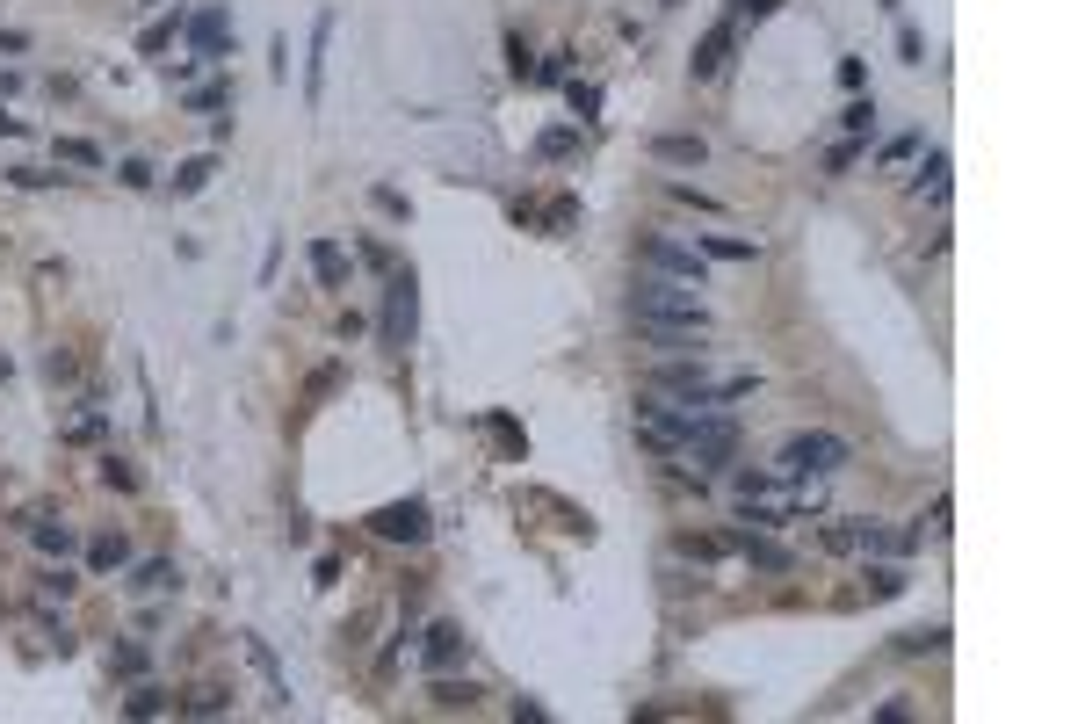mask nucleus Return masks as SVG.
I'll return each instance as SVG.
<instances>
[{"instance_id":"f257e3e1","label":"nucleus","mask_w":1085,"mask_h":724,"mask_svg":"<svg viewBox=\"0 0 1085 724\" xmlns=\"http://www.w3.org/2000/svg\"><path fill=\"white\" fill-rule=\"evenodd\" d=\"M847 457H854L847 435H832V428H803V435L782 442V464H774V471H782V478H825V471H840Z\"/></svg>"},{"instance_id":"f03ea898","label":"nucleus","mask_w":1085,"mask_h":724,"mask_svg":"<svg viewBox=\"0 0 1085 724\" xmlns=\"http://www.w3.org/2000/svg\"><path fill=\"white\" fill-rule=\"evenodd\" d=\"M630 319H695V326H709V312H702L695 283H673V276L637 283V290H630Z\"/></svg>"},{"instance_id":"7ed1b4c3","label":"nucleus","mask_w":1085,"mask_h":724,"mask_svg":"<svg viewBox=\"0 0 1085 724\" xmlns=\"http://www.w3.org/2000/svg\"><path fill=\"white\" fill-rule=\"evenodd\" d=\"M181 44H189V58H196V66H210V58H225V44H232V8H225V0H210V8H196L189 22H181Z\"/></svg>"},{"instance_id":"20e7f679","label":"nucleus","mask_w":1085,"mask_h":724,"mask_svg":"<svg viewBox=\"0 0 1085 724\" xmlns=\"http://www.w3.org/2000/svg\"><path fill=\"white\" fill-rule=\"evenodd\" d=\"M637 261L659 268V276H673V283H695V290H702V254L680 247V239H666V232H644V239H637Z\"/></svg>"},{"instance_id":"39448f33","label":"nucleus","mask_w":1085,"mask_h":724,"mask_svg":"<svg viewBox=\"0 0 1085 724\" xmlns=\"http://www.w3.org/2000/svg\"><path fill=\"white\" fill-rule=\"evenodd\" d=\"M680 449H688L695 464H731V449H738V420H724L717 406H702V413H695V428H688V442H680Z\"/></svg>"},{"instance_id":"423d86ee","label":"nucleus","mask_w":1085,"mask_h":724,"mask_svg":"<svg viewBox=\"0 0 1085 724\" xmlns=\"http://www.w3.org/2000/svg\"><path fill=\"white\" fill-rule=\"evenodd\" d=\"M413 319H420V297H413V268H398L391 290H384V341L406 348L413 341Z\"/></svg>"},{"instance_id":"0eeeda50","label":"nucleus","mask_w":1085,"mask_h":724,"mask_svg":"<svg viewBox=\"0 0 1085 724\" xmlns=\"http://www.w3.org/2000/svg\"><path fill=\"white\" fill-rule=\"evenodd\" d=\"M384 543H427V500H384L377 515H369Z\"/></svg>"},{"instance_id":"6e6552de","label":"nucleus","mask_w":1085,"mask_h":724,"mask_svg":"<svg viewBox=\"0 0 1085 724\" xmlns=\"http://www.w3.org/2000/svg\"><path fill=\"white\" fill-rule=\"evenodd\" d=\"M326 51H333V8L312 22V51H304V109H319V95H326Z\"/></svg>"},{"instance_id":"1a4fd4ad","label":"nucleus","mask_w":1085,"mask_h":724,"mask_svg":"<svg viewBox=\"0 0 1085 724\" xmlns=\"http://www.w3.org/2000/svg\"><path fill=\"white\" fill-rule=\"evenodd\" d=\"M651 160H659V167H702L709 145H702V131H659V138H651Z\"/></svg>"},{"instance_id":"9d476101","label":"nucleus","mask_w":1085,"mask_h":724,"mask_svg":"<svg viewBox=\"0 0 1085 724\" xmlns=\"http://www.w3.org/2000/svg\"><path fill=\"white\" fill-rule=\"evenodd\" d=\"M702 334L709 326H695V319H637V341H651V348H702Z\"/></svg>"},{"instance_id":"9b49d317","label":"nucleus","mask_w":1085,"mask_h":724,"mask_svg":"<svg viewBox=\"0 0 1085 724\" xmlns=\"http://www.w3.org/2000/svg\"><path fill=\"white\" fill-rule=\"evenodd\" d=\"M304 254H312V276H319L326 290H340V283H348V254H340L333 239H312V247H304Z\"/></svg>"},{"instance_id":"f8f14e48","label":"nucleus","mask_w":1085,"mask_h":724,"mask_svg":"<svg viewBox=\"0 0 1085 724\" xmlns=\"http://www.w3.org/2000/svg\"><path fill=\"white\" fill-rule=\"evenodd\" d=\"M724 51H731V22H717L702 37V51H695V80H717L724 73Z\"/></svg>"},{"instance_id":"ddd939ff","label":"nucleus","mask_w":1085,"mask_h":724,"mask_svg":"<svg viewBox=\"0 0 1085 724\" xmlns=\"http://www.w3.org/2000/svg\"><path fill=\"white\" fill-rule=\"evenodd\" d=\"M695 254H709V261H753L760 247H753V239H724V232H702V239H695Z\"/></svg>"},{"instance_id":"4468645a","label":"nucleus","mask_w":1085,"mask_h":724,"mask_svg":"<svg viewBox=\"0 0 1085 724\" xmlns=\"http://www.w3.org/2000/svg\"><path fill=\"white\" fill-rule=\"evenodd\" d=\"M427 696L442 703V710H478V696H485V688H478V681H434Z\"/></svg>"},{"instance_id":"2eb2a0df","label":"nucleus","mask_w":1085,"mask_h":724,"mask_svg":"<svg viewBox=\"0 0 1085 724\" xmlns=\"http://www.w3.org/2000/svg\"><path fill=\"white\" fill-rule=\"evenodd\" d=\"M420 652H427V667H449V659H463V638H456V630H449V623H434V630H427V645H420Z\"/></svg>"},{"instance_id":"dca6fc26","label":"nucleus","mask_w":1085,"mask_h":724,"mask_svg":"<svg viewBox=\"0 0 1085 724\" xmlns=\"http://www.w3.org/2000/svg\"><path fill=\"white\" fill-rule=\"evenodd\" d=\"M738 551H746V558H753L760 572H789V565H796V558L782 551V543H767V536H746V543H738Z\"/></svg>"},{"instance_id":"f3484780","label":"nucleus","mask_w":1085,"mask_h":724,"mask_svg":"<svg viewBox=\"0 0 1085 724\" xmlns=\"http://www.w3.org/2000/svg\"><path fill=\"white\" fill-rule=\"evenodd\" d=\"M210 174H217V160H210V153H196V160H181V167H174V196H196V189H203Z\"/></svg>"},{"instance_id":"a211bd4d","label":"nucleus","mask_w":1085,"mask_h":724,"mask_svg":"<svg viewBox=\"0 0 1085 724\" xmlns=\"http://www.w3.org/2000/svg\"><path fill=\"white\" fill-rule=\"evenodd\" d=\"M51 153L66 160V167H102V145L95 138H51Z\"/></svg>"},{"instance_id":"6ab92c4d","label":"nucleus","mask_w":1085,"mask_h":724,"mask_svg":"<svg viewBox=\"0 0 1085 724\" xmlns=\"http://www.w3.org/2000/svg\"><path fill=\"white\" fill-rule=\"evenodd\" d=\"M138 594H160V587H181V572L167 565V558H152V565H138V580H131Z\"/></svg>"},{"instance_id":"aec40b11","label":"nucleus","mask_w":1085,"mask_h":724,"mask_svg":"<svg viewBox=\"0 0 1085 724\" xmlns=\"http://www.w3.org/2000/svg\"><path fill=\"white\" fill-rule=\"evenodd\" d=\"M919 196H948V153H926V167H919Z\"/></svg>"},{"instance_id":"412c9836","label":"nucleus","mask_w":1085,"mask_h":724,"mask_svg":"<svg viewBox=\"0 0 1085 724\" xmlns=\"http://www.w3.org/2000/svg\"><path fill=\"white\" fill-rule=\"evenodd\" d=\"M29 536H37V551H58V558L73 551V529L66 522H29Z\"/></svg>"},{"instance_id":"4be33fe9","label":"nucleus","mask_w":1085,"mask_h":724,"mask_svg":"<svg viewBox=\"0 0 1085 724\" xmlns=\"http://www.w3.org/2000/svg\"><path fill=\"white\" fill-rule=\"evenodd\" d=\"M565 153H579V131H565V124H557V131H543V138H536V160H565Z\"/></svg>"},{"instance_id":"5701e85b","label":"nucleus","mask_w":1085,"mask_h":724,"mask_svg":"<svg viewBox=\"0 0 1085 724\" xmlns=\"http://www.w3.org/2000/svg\"><path fill=\"white\" fill-rule=\"evenodd\" d=\"M868 594H876V601L905 594V572H897V565H868Z\"/></svg>"},{"instance_id":"b1692460","label":"nucleus","mask_w":1085,"mask_h":724,"mask_svg":"<svg viewBox=\"0 0 1085 724\" xmlns=\"http://www.w3.org/2000/svg\"><path fill=\"white\" fill-rule=\"evenodd\" d=\"M181 22H189V15H181V8H174L167 22H152V29H145V51H152V58H160V51H167V44L181 37Z\"/></svg>"},{"instance_id":"393cba45","label":"nucleus","mask_w":1085,"mask_h":724,"mask_svg":"<svg viewBox=\"0 0 1085 724\" xmlns=\"http://www.w3.org/2000/svg\"><path fill=\"white\" fill-rule=\"evenodd\" d=\"M840 124H847L854 138H868V131H876V102H847V109H840Z\"/></svg>"},{"instance_id":"a878e982","label":"nucleus","mask_w":1085,"mask_h":724,"mask_svg":"<svg viewBox=\"0 0 1085 724\" xmlns=\"http://www.w3.org/2000/svg\"><path fill=\"white\" fill-rule=\"evenodd\" d=\"M87 558H95V565L109 572V565H123V558H131V543H123V536H95V551H87Z\"/></svg>"},{"instance_id":"bb28decb","label":"nucleus","mask_w":1085,"mask_h":724,"mask_svg":"<svg viewBox=\"0 0 1085 724\" xmlns=\"http://www.w3.org/2000/svg\"><path fill=\"white\" fill-rule=\"evenodd\" d=\"M181 102H189V109H217V102H232V87H225V80H210V87H189Z\"/></svg>"},{"instance_id":"cd10ccee","label":"nucleus","mask_w":1085,"mask_h":724,"mask_svg":"<svg viewBox=\"0 0 1085 724\" xmlns=\"http://www.w3.org/2000/svg\"><path fill=\"white\" fill-rule=\"evenodd\" d=\"M181 710H189V717H217V710H225V688H196Z\"/></svg>"},{"instance_id":"c85d7f7f","label":"nucleus","mask_w":1085,"mask_h":724,"mask_svg":"<svg viewBox=\"0 0 1085 724\" xmlns=\"http://www.w3.org/2000/svg\"><path fill=\"white\" fill-rule=\"evenodd\" d=\"M680 551H695V558H724V551H731V536H680Z\"/></svg>"},{"instance_id":"c756f323","label":"nucleus","mask_w":1085,"mask_h":724,"mask_svg":"<svg viewBox=\"0 0 1085 724\" xmlns=\"http://www.w3.org/2000/svg\"><path fill=\"white\" fill-rule=\"evenodd\" d=\"M897 645H905V652H941V645H948V630H905Z\"/></svg>"},{"instance_id":"7c9ffc66","label":"nucleus","mask_w":1085,"mask_h":724,"mask_svg":"<svg viewBox=\"0 0 1085 724\" xmlns=\"http://www.w3.org/2000/svg\"><path fill=\"white\" fill-rule=\"evenodd\" d=\"M102 486H116V493H131L138 478H131V464H123V457H102Z\"/></svg>"},{"instance_id":"2f4dec72","label":"nucleus","mask_w":1085,"mask_h":724,"mask_svg":"<svg viewBox=\"0 0 1085 724\" xmlns=\"http://www.w3.org/2000/svg\"><path fill=\"white\" fill-rule=\"evenodd\" d=\"M123 710H131V717H160V710H167V696H160V688H138V696L123 703Z\"/></svg>"},{"instance_id":"473e14b6","label":"nucleus","mask_w":1085,"mask_h":724,"mask_svg":"<svg viewBox=\"0 0 1085 724\" xmlns=\"http://www.w3.org/2000/svg\"><path fill=\"white\" fill-rule=\"evenodd\" d=\"M116 181H123V189H152V167H145V160H123Z\"/></svg>"},{"instance_id":"72a5a7b5","label":"nucleus","mask_w":1085,"mask_h":724,"mask_svg":"<svg viewBox=\"0 0 1085 724\" xmlns=\"http://www.w3.org/2000/svg\"><path fill=\"white\" fill-rule=\"evenodd\" d=\"M8 181H15V189H51L58 174H44V167H8Z\"/></svg>"},{"instance_id":"f704fd0d","label":"nucleus","mask_w":1085,"mask_h":724,"mask_svg":"<svg viewBox=\"0 0 1085 724\" xmlns=\"http://www.w3.org/2000/svg\"><path fill=\"white\" fill-rule=\"evenodd\" d=\"M66 435H73V442H95V435H102V413H73Z\"/></svg>"},{"instance_id":"c9c22d12","label":"nucleus","mask_w":1085,"mask_h":724,"mask_svg":"<svg viewBox=\"0 0 1085 724\" xmlns=\"http://www.w3.org/2000/svg\"><path fill=\"white\" fill-rule=\"evenodd\" d=\"M572 109H579V116H594V109H601V87H579V80H572Z\"/></svg>"},{"instance_id":"e433bc0d","label":"nucleus","mask_w":1085,"mask_h":724,"mask_svg":"<svg viewBox=\"0 0 1085 724\" xmlns=\"http://www.w3.org/2000/svg\"><path fill=\"white\" fill-rule=\"evenodd\" d=\"M731 8H738V15H774L782 0H731Z\"/></svg>"},{"instance_id":"4c0bfd02","label":"nucleus","mask_w":1085,"mask_h":724,"mask_svg":"<svg viewBox=\"0 0 1085 724\" xmlns=\"http://www.w3.org/2000/svg\"><path fill=\"white\" fill-rule=\"evenodd\" d=\"M15 87H22V73H0V95H15Z\"/></svg>"},{"instance_id":"58836bf2","label":"nucleus","mask_w":1085,"mask_h":724,"mask_svg":"<svg viewBox=\"0 0 1085 724\" xmlns=\"http://www.w3.org/2000/svg\"><path fill=\"white\" fill-rule=\"evenodd\" d=\"M0 138H22V124H15V116H0Z\"/></svg>"},{"instance_id":"ea45409f","label":"nucleus","mask_w":1085,"mask_h":724,"mask_svg":"<svg viewBox=\"0 0 1085 724\" xmlns=\"http://www.w3.org/2000/svg\"><path fill=\"white\" fill-rule=\"evenodd\" d=\"M8 377H15V362H8V355H0V384H8Z\"/></svg>"}]
</instances>
